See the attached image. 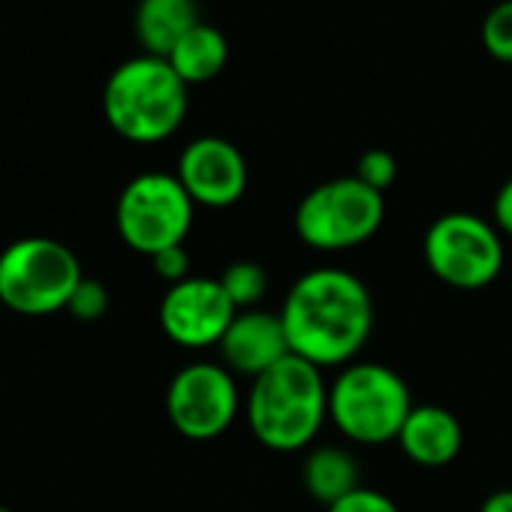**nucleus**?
Returning a JSON list of instances; mask_svg holds the SVG:
<instances>
[{"label": "nucleus", "mask_w": 512, "mask_h": 512, "mask_svg": "<svg viewBox=\"0 0 512 512\" xmlns=\"http://www.w3.org/2000/svg\"><path fill=\"white\" fill-rule=\"evenodd\" d=\"M281 320L293 356L317 368H344L374 332V299L362 278L347 269H311L287 293Z\"/></svg>", "instance_id": "nucleus-1"}, {"label": "nucleus", "mask_w": 512, "mask_h": 512, "mask_svg": "<svg viewBox=\"0 0 512 512\" xmlns=\"http://www.w3.org/2000/svg\"><path fill=\"white\" fill-rule=\"evenodd\" d=\"M244 416L250 434L272 452L308 449L329 422V383L323 368L287 356L250 380Z\"/></svg>", "instance_id": "nucleus-2"}, {"label": "nucleus", "mask_w": 512, "mask_h": 512, "mask_svg": "<svg viewBox=\"0 0 512 512\" xmlns=\"http://www.w3.org/2000/svg\"><path fill=\"white\" fill-rule=\"evenodd\" d=\"M109 127L136 145L166 142L187 115V85L166 58L136 55L112 70L103 88Z\"/></svg>", "instance_id": "nucleus-3"}, {"label": "nucleus", "mask_w": 512, "mask_h": 512, "mask_svg": "<svg viewBox=\"0 0 512 512\" xmlns=\"http://www.w3.org/2000/svg\"><path fill=\"white\" fill-rule=\"evenodd\" d=\"M413 407L404 377L380 362L344 365L329 383V422L359 446H386L398 440Z\"/></svg>", "instance_id": "nucleus-4"}, {"label": "nucleus", "mask_w": 512, "mask_h": 512, "mask_svg": "<svg viewBox=\"0 0 512 512\" xmlns=\"http://www.w3.org/2000/svg\"><path fill=\"white\" fill-rule=\"evenodd\" d=\"M79 256L58 238L28 235L0 250V302L22 317L67 311L82 284Z\"/></svg>", "instance_id": "nucleus-5"}, {"label": "nucleus", "mask_w": 512, "mask_h": 512, "mask_svg": "<svg viewBox=\"0 0 512 512\" xmlns=\"http://www.w3.org/2000/svg\"><path fill=\"white\" fill-rule=\"evenodd\" d=\"M386 220V193H377L356 175L332 178L302 196L293 214L305 247L323 253L353 250L371 241Z\"/></svg>", "instance_id": "nucleus-6"}, {"label": "nucleus", "mask_w": 512, "mask_h": 512, "mask_svg": "<svg viewBox=\"0 0 512 512\" xmlns=\"http://www.w3.org/2000/svg\"><path fill=\"white\" fill-rule=\"evenodd\" d=\"M428 272L452 290H485L497 281L506 250L494 223L470 211L440 214L422 238Z\"/></svg>", "instance_id": "nucleus-7"}, {"label": "nucleus", "mask_w": 512, "mask_h": 512, "mask_svg": "<svg viewBox=\"0 0 512 512\" xmlns=\"http://www.w3.org/2000/svg\"><path fill=\"white\" fill-rule=\"evenodd\" d=\"M196 202L172 172H142L130 178L115 205V226L121 241L142 253L157 256L166 247L184 244L193 229Z\"/></svg>", "instance_id": "nucleus-8"}, {"label": "nucleus", "mask_w": 512, "mask_h": 512, "mask_svg": "<svg viewBox=\"0 0 512 512\" xmlns=\"http://www.w3.org/2000/svg\"><path fill=\"white\" fill-rule=\"evenodd\" d=\"M241 392L235 374L220 362L184 365L166 389V416L172 428L196 443L220 437L238 416Z\"/></svg>", "instance_id": "nucleus-9"}, {"label": "nucleus", "mask_w": 512, "mask_h": 512, "mask_svg": "<svg viewBox=\"0 0 512 512\" xmlns=\"http://www.w3.org/2000/svg\"><path fill=\"white\" fill-rule=\"evenodd\" d=\"M235 305L229 302L220 278H187L172 284L160 299V329L184 350L217 347L235 320Z\"/></svg>", "instance_id": "nucleus-10"}, {"label": "nucleus", "mask_w": 512, "mask_h": 512, "mask_svg": "<svg viewBox=\"0 0 512 512\" xmlns=\"http://www.w3.org/2000/svg\"><path fill=\"white\" fill-rule=\"evenodd\" d=\"M187 196L202 208H229L247 193V160L220 136H199L184 145L175 169Z\"/></svg>", "instance_id": "nucleus-11"}, {"label": "nucleus", "mask_w": 512, "mask_h": 512, "mask_svg": "<svg viewBox=\"0 0 512 512\" xmlns=\"http://www.w3.org/2000/svg\"><path fill=\"white\" fill-rule=\"evenodd\" d=\"M217 350H220V365L235 377H247V380H256L293 353L281 314L263 308L238 311L226 335L220 338Z\"/></svg>", "instance_id": "nucleus-12"}, {"label": "nucleus", "mask_w": 512, "mask_h": 512, "mask_svg": "<svg viewBox=\"0 0 512 512\" xmlns=\"http://www.w3.org/2000/svg\"><path fill=\"white\" fill-rule=\"evenodd\" d=\"M407 461L416 467H446L452 464L464 449V428L461 419L437 404H416L410 416L401 425V434L395 440Z\"/></svg>", "instance_id": "nucleus-13"}, {"label": "nucleus", "mask_w": 512, "mask_h": 512, "mask_svg": "<svg viewBox=\"0 0 512 512\" xmlns=\"http://www.w3.org/2000/svg\"><path fill=\"white\" fill-rule=\"evenodd\" d=\"M199 22L196 0H139L133 28L145 55L169 58L178 40Z\"/></svg>", "instance_id": "nucleus-14"}, {"label": "nucleus", "mask_w": 512, "mask_h": 512, "mask_svg": "<svg viewBox=\"0 0 512 512\" xmlns=\"http://www.w3.org/2000/svg\"><path fill=\"white\" fill-rule=\"evenodd\" d=\"M166 61L184 79L187 88L202 85V82H211L214 76L223 73V67L229 61V43H226L220 28L199 22L178 40V46L169 52Z\"/></svg>", "instance_id": "nucleus-15"}, {"label": "nucleus", "mask_w": 512, "mask_h": 512, "mask_svg": "<svg viewBox=\"0 0 512 512\" xmlns=\"http://www.w3.org/2000/svg\"><path fill=\"white\" fill-rule=\"evenodd\" d=\"M302 482H305V491L314 500H320L323 506H332L341 497L362 488V473H359L356 458L347 449H341V446H317L305 458Z\"/></svg>", "instance_id": "nucleus-16"}, {"label": "nucleus", "mask_w": 512, "mask_h": 512, "mask_svg": "<svg viewBox=\"0 0 512 512\" xmlns=\"http://www.w3.org/2000/svg\"><path fill=\"white\" fill-rule=\"evenodd\" d=\"M220 284H223L229 302L235 305V311L260 308V302L266 299V293L272 287L266 266L253 263V260H238V263L226 266L223 275H220Z\"/></svg>", "instance_id": "nucleus-17"}, {"label": "nucleus", "mask_w": 512, "mask_h": 512, "mask_svg": "<svg viewBox=\"0 0 512 512\" xmlns=\"http://www.w3.org/2000/svg\"><path fill=\"white\" fill-rule=\"evenodd\" d=\"M482 46L494 61L512 64V0H500L482 19Z\"/></svg>", "instance_id": "nucleus-18"}, {"label": "nucleus", "mask_w": 512, "mask_h": 512, "mask_svg": "<svg viewBox=\"0 0 512 512\" xmlns=\"http://www.w3.org/2000/svg\"><path fill=\"white\" fill-rule=\"evenodd\" d=\"M109 311V290L103 281L97 278H82V284L76 287V293L70 296L67 314L79 323H97L103 320Z\"/></svg>", "instance_id": "nucleus-19"}, {"label": "nucleus", "mask_w": 512, "mask_h": 512, "mask_svg": "<svg viewBox=\"0 0 512 512\" xmlns=\"http://www.w3.org/2000/svg\"><path fill=\"white\" fill-rule=\"evenodd\" d=\"M353 175L359 181H365L368 187H374L377 193H386L395 184V178H398V160L386 148H371V151H365L359 157Z\"/></svg>", "instance_id": "nucleus-20"}, {"label": "nucleus", "mask_w": 512, "mask_h": 512, "mask_svg": "<svg viewBox=\"0 0 512 512\" xmlns=\"http://www.w3.org/2000/svg\"><path fill=\"white\" fill-rule=\"evenodd\" d=\"M326 512H401V509H398V503L389 494L362 485L353 494L341 497L338 503L326 506Z\"/></svg>", "instance_id": "nucleus-21"}, {"label": "nucleus", "mask_w": 512, "mask_h": 512, "mask_svg": "<svg viewBox=\"0 0 512 512\" xmlns=\"http://www.w3.org/2000/svg\"><path fill=\"white\" fill-rule=\"evenodd\" d=\"M151 266H154L157 278H163L172 287V284H181V281L190 278V253H187L184 244L166 247L157 256H151Z\"/></svg>", "instance_id": "nucleus-22"}, {"label": "nucleus", "mask_w": 512, "mask_h": 512, "mask_svg": "<svg viewBox=\"0 0 512 512\" xmlns=\"http://www.w3.org/2000/svg\"><path fill=\"white\" fill-rule=\"evenodd\" d=\"M494 226L500 229V235H509L512 238V178H506L494 196Z\"/></svg>", "instance_id": "nucleus-23"}, {"label": "nucleus", "mask_w": 512, "mask_h": 512, "mask_svg": "<svg viewBox=\"0 0 512 512\" xmlns=\"http://www.w3.org/2000/svg\"><path fill=\"white\" fill-rule=\"evenodd\" d=\"M479 512H512V488H497V491H491V494L482 500Z\"/></svg>", "instance_id": "nucleus-24"}, {"label": "nucleus", "mask_w": 512, "mask_h": 512, "mask_svg": "<svg viewBox=\"0 0 512 512\" xmlns=\"http://www.w3.org/2000/svg\"><path fill=\"white\" fill-rule=\"evenodd\" d=\"M0 512H13V509H7V506H0Z\"/></svg>", "instance_id": "nucleus-25"}]
</instances>
